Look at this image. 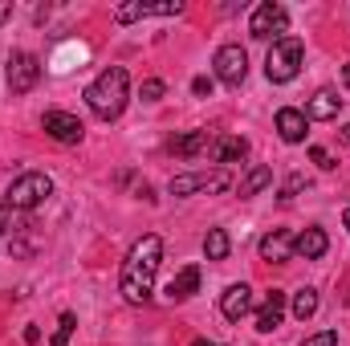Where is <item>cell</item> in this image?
<instances>
[{"instance_id":"cell-20","label":"cell","mask_w":350,"mask_h":346,"mask_svg":"<svg viewBox=\"0 0 350 346\" xmlns=\"http://www.w3.org/2000/svg\"><path fill=\"white\" fill-rule=\"evenodd\" d=\"M269 183H273V168H265V163H257L253 172L245 175V179H241V200L257 196V191H261V187H269Z\"/></svg>"},{"instance_id":"cell-6","label":"cell","mask_w":350,"mask_h":346,"mask_svg":"<svg viewBox=\"0 0 350 346\" xmlns=\"http://www.w3.org/2000/svg\"><path fill=\"white\" fill-rule=\"evenodd\" d=\"M212 70H216V78L224 86H241L245 74H249V53L241 45H220L216 57H212Z\"/></svg>"},{"instance_id":"cell-23","label":"cell","mask_w":350,"mask_h":346,"mask_svg":"<svg viewBox=\"0 0 350 346\" xmlns=\"http://www.w3.org/2000/svg\"><path fill=\"white\" fill-rule=\"evenodd\" d=\"M74 326H78V318L66 310L62 318H57V330H53V338H49V346H66L70 343V334H74Z\"/></svg>"},{"instance_id":"cell-25","label":"cell","mask_w":350,"mask_h":346,"mask_svg":"<svg viewBox=\"0 0 350 346\" xmlns=\"http://www.w3.org/2000/svg\"><path fill=\"white\" fill-rule=\"evenodd\" d=\"M163 82H159V78H147V82H143V102H159V98H163Z\"/></svg>"},{"instance_id":"cell-10","label":"cell","mask_w":350,"mask_h":346,"mask_svg":"<svg viewBox=\"0 0 350 346\" xmlns=\"http://www.w3.org/2000/svg\"><path fill=\"white\" fill-rule=\"evenodd\" d=\"M220 314H224L228 322H241V318H249V314H253V289H249L245 281L228 285V289H224V297H220Z\"/></svg>"},{"instance_id":"cell-27","label":"cell","mask_w":350,"mask_h":346,"mask_svg":"<svg viewBox=\"0 0 350 346\" xmlns=\"http://www.w3.org/2000/svg\"><path fill=\"white\" fill-rule=\"evenodd\" d=\"M310 159H314V163H318L322 172H330V168H334V159H330V151H322V147H314V151H310Z\"/></svg>"},{"instance_id":"cell-30","label":"cell","mask_w":350,"mask_h":346,"mask_svg":"<svg viewBox=\"0 0 350 346\" xmlns=\"http://www.w3.org/2000/svg\"><path fill=\"white\" fill-rule=\"evenodd\" d=\"M37 338H41V330H37V326H25V343L33 346V343H37Z\"/></svg>"},{"instance_id":"cell-22","label":"cell","mask_w":350,"mask_h":346,"mask_svg":"<svg viewBox=\"0 0 350 346\" xmlns=\"http://www.w3.org/2000/svg\"><path fill=\"white\" fill-rule=\"evenodd\" d=\"M143 16H151V4H118L114 8L118 25H131V21H143Z\"/></svg>"},{"instance_id":"cell-26","label":"cell","mask_w":350,"mask_h":346,"mask_svg":"<svg viewBox=\"0 0 350 346\" xmlns=\"http://www.w3.org/2000/svg\"><path fill=\"white\" fill-rule=\"evenodd\" d=\"M306 346H338V334H334V330H322V334L306 338Z\"/></svg>"},{"instance_id":"cell-29","label":"cell","mask_w":350,"mask_h":346,"mask_svg":"<svg viewBox=\"0 0 350 346\" xmlns=\"http://www.w3.org/2000/svg\"><path fill=\"white\" fill-rule=\"evenodd\" d=\"M8 216H12V208H8V200H0V237H4V228H8Z\"/></svg>"},{"instance_id":"cell-8","label":"cell","mask_w":350,"mask_h":346,"mask_svg":"<svg viewBox=\"0 0 350 346\" xmlns=\"http://www.w3.org/2000/svg\"><path fill=\"white\" fill-rule=\"evenodd\" d=\"M232 183V175L224 168L216 172H187V175H175L172 179V196H191V191H224Z\"/></svg>"},{"instance_id":"cell-9","label":"cell","mask_w":350,"mask_h":346,"mask_svg":"<svg viewBox=\"0 0 350 346\" xmlns=\"http://www.w3.org/2000/svg\"><path fill=\"white\" fill-rule=\"evenodd\" d=\"M41 127H45V135H49V139H57V143H82V135H86L82 118H78V114H70V110H45Z\"/></svg>"},{"instance_id":"cell-12","label":"cell","mask_w":350,"mask_h":346,"mask_svg":"<svg viewBox=\"0 0 350 346\" xmlns=\"http://www.w3.org/2000/svg\"><path fill=\"white\" fill-rule=\"evenodd\" d=\"M326 249H330V237H326L322 228H306V232L293 237V257H301V261L326 257Z\"/></svg>"},{"instance_id":"cell-24","label":"cell","mask_w":350,"mask_h":346,"mask_svg":"<svg viewBox=\"0 0 350 346\" xmlns=\"http://www.w3.org/2000/svg\"><path fill=\"white\" fill-rule=\"evenodd\" d=\"M301 187H306V175H289V179L281 183V200H293Z\"/></svg>"},{"instance_id":"cell-17","label":"cell","mask_w":350,"mask_h":346,"mask_svg":"<svg viewBox=\"0 0 350 346\" xmlns=\"http://www.w3.org/2000/svg\"><path fill=\"white\" fill-rule=\"evenodd\" d=\"M261 257L273 261V265H277V261H289L293 257V237H289L285 228H273L269 237H261Z\"/></svg>"},{"instance_id":"cell-31","label":"cell","mask_w":350,"mask_h":346,"mask_svg":"<svg viewBox=\"0 0 350 346\" xmlns=\"http://www.w3.org/2000/svg\"><path fill=\"white\" fill-rule=\"evenodd\" d=\"M12 16V0H0V21H8Z\"/></svg>"},{"instance_id":"cell-32","label":"cell","mask_w":350,"mask_h":346,"mask_svg":"<svg viewBox=\"0 0 350 346\" xmlns=\"http://www.w3.org/2000/svg\"><path fill=\"white\" fill-rule=\"evenodd\" d=\"M342 82H347V90H350V62L342 66Z\"/></svg>"},{"instance_id":"cell-3","label":"cell","mask_w":350,"mask_h":346,"mask_svg":"<svg viewBox=\"0 0 350 346\" xmlns=\"http://www.w3.org/2000/svg\"><path fill=\"white\" fill-rule=\"evenodd\" d=\"M301 57H306V45L297 37H281L269 45V57H265V78L269 82H293L297 70H301Z\"/></svg>"},{"instance_id":"cell-34","label":"cell","mask_w":350,"mask_h":346,"mask_svg":"<svg viewBox=\"0 0 350 346\" xmlns=\"http://www.w3.org/2000/svg\"><path fill=\"white\" fill-rule=\"evenodd\" d=\"M342 224H347V232H350V208H347V212H342Z\"/></svg>"},{"instance_id":"cell-19","label":"cell","mask_w":350,"mask_h":346,"mask_svg":"<svg viewBox=\"0 0 350 346\" xmlns=\"http://www.w3.org/2000/svg\"><path fill=\"white\" fill-rule=\"evenodd\" d=\"M204 253H208V261H228V253H232L228 232H224V228H212V232L204 237Z\"/></svg>"},{"instance_id":"cell-33","label":"cell","mask_w":350,"mask_h":346,"mask_svg":"<svg viewBox=\"0 0 350 346\" xmlns=\"http://www.w3.org/2000/svg\"><path fill=\"white\" fill-rule=\"evenodd\" d=\"M342 143H350V122L342 127Z\"/></svg>"},{"instance_id":"cell-4","label":"cell","mask_w":350,"mask_h":346,"mask_svg":"<svg viewBox=\"0 0 350 346\" xmlns=\"http://www.w3.org/2000/svg\"><path fill=\"white\" fill-rule=\"evenodd\" d=\"M53 196V179L45 172H25L12 179V187H8V208L12 212H33V208H41L45 200Z\"/></svg>"},{"instance_id":"cell-13","label":"cell","mask_w":350,"mask_h":346,"mask_svg":"<svg viewBox=\"0 0 350 346\" xmlns=\"http://www.w3.org/2000/svg\"><path fill=\"white\" fill-rule=\"evenodd\" d=\"M338 110H342V98L334 94V90H318L310 102H306V118H318V122H330V118H338Z\"/></svg>"},{"instance_id":"cell-11","label":"cell","mask_w":350,"mask_h":346,"mask_svg":"<svg viewBox=\"0 0 350 346\" xmlns=\"http://www.w3.org/2000/svg\"><path fill=\"white\" fill-rule=\"evenodd\" d=\"M281 318H285V293L281 289H269L261 302V310H257V330L261 334H273L277 326H281Z\"/></svg>"},{"instance_id":"cell-1","label":"cell","mask_w":350,"mask_h":346,"mask_svg":"<svg viewBox=\"0 0 350 346\" xmlns=\"http://www.w3.org/2000/svg\"><path fill=\"white\" fill-rule=\"evenodd\" d=\"M159 261H163V241L155 232L139 237L131 245V253L122 261V277H118V289L131 306H147L151 302V289H155V273H159Z\"/></svg>"},{"instance_id":"cell-21","label":"cell","mask_w":350,"mask_h":346,"mask_svg":"<svg viewBox=\"0 0 350 346\" xmlns=\"http://www.w3.org/2000/svg\"><path fill=\"white\" fill-rule=\"evenodd\" d=\"M314 314H318V289H310V285H306V289H297V293H293V318H297V322H306V318H314Z\"/></svg>"},{"instance_id":"cell-28","label":"cell","mask_w":350,"mask_h":346,"mask_svg":"<svg viewBox=\"0 0 350 346\" xmlns=\"http://www.w3.org/2000/svg\"><path fill=\"white\" fill-rule=\"evenodd\" d=\"M191 94H196V98H208V94H212V78H196V82H191Z\"/></svg>"},{"instance_id":"cell-16","label":"cell","mask_w":350,"mask_h":346,"mask_svg":"<svg viewBox=\"0 0 350 346\" xmlns=\"http://www.w3.org/2000/svg\"><path fill=\"white\" fill-rule=\"evenodd\" d=\"M208 147H212V135H208V131H187V135L172 139V155H179V159H196V155H204Z\"/></svg>"},{"instance_id":"cell-14","label":"cell","mask_w":350,"mask_h":346,"mask_svg":"<svg viewBox=\"0 0 350 346\" xmlns=\"http://www.w3.org/2000/svg\"><path fill=\"white\" fill-rule=\"evenodd\" d=\"M306 122H310V118H306L301 110H293V106H281V110H277V135H281L285 143H301V139H306Z\"/></svg>"},{"instance_id":"cell-7","label":"cell","mask_w":350,"mask_h":346,"mask_svg":"<svg viewBox=\"0 0 350 346\" xmlns=\"http://www.w3.org/2000/svg\"><path fill=\"white\" fill-rule=\"evenodd\" d=\"M8 90L12 94H29V90L41 82V62L33 57V53H25V49H16L12 57H8Z\"/></svg>"},{"instance_id":"cell-18","label":"cell","mask_w":350,"mask_h":346,"mask_svg":"<svg viewBox=\"0 0 350 346\" xmlns=\"http://www.w3.org/2000/svg\"><path fill=\"white\" fill-rule=\"evenodd\" d=\"M249 155V139L241 135H224V139H212V159L216 163H237Z\"/></svg>"},{"instance_id":"cell-5","label":"cell","mask_w":350,"mask_h":346,"mask_svg":"<svg viewBox=\"0 0 350 346\" xmlns=\"http://www.w3.org/2000/svg\"><path fill=\"white\" fill-rule=\"evenodd\" d=\"M285 29H289V12H285V4H277V0H265L253 8V16H249V33L257 37V41H281L285 37Z\"/></svg>"},{"instance_id":"cell-35","label":"cell","mask_w":350,"mask_h":346,"mask_svg":"<svg viewBox=\"0 0 350 346\" xmlns=\"http://www.w3.org/2000/svg\"><path fill=\"white\" fill-rule=\"evenodd\" d=\"M191 346H220V343H204V338H196V343H191Z\"/></svg>"},{"instance_id":"cell-2","label":"cell","mask_w":350,"mask_h":346,"mask_svg":"<svg viewBox=\"0 0 350 346\" xmlns=\"http://www.w3.org/2000/svg\"><path fill=\"white\" fill-rule=\"evenodd\" d=\"M126 94H131L126 70H122V66H110V70H102V74L86 86V102L102 122H114V118L126 110Z\"/></svg>"},{"instance_id":"cell-15","label":"cell","mask_w":350,"mask_h":346,"mask_svg":"<svg viewBox=\"0 0 350 346\" xmlns=\"http://www.w3.org/2000/svg\"><path fill=\"white\" fill-rule=\"evenodd\" d=\"M196 293H200V265H187V269H179L172 277L167 297H172V302H187V297H196Z\"/></svg>"}]
</instances>
